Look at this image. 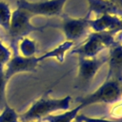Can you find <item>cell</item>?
Listing matches in <instances>:
<instances>
[{
  "mask_svg": "<svg viewBox=\"0 0 122 122\" xmlns=\"http://www.w3.org/2000/svg\"><path fill=\"white\" fill-rule=\"evenodd\" d=\"M108 62V55L102 57H82L78 56V72L77 84L82 88L88 86L99 70Z\"/></svg>",
  "mask_w": 122,
  "mask_h": 122,
  "instance_id": "52a82bcc",
  "label": "cell"
},
{
  "mask_svg": "<svg viewBox=\"0 0 122 122\" xmlns=\"http://www.w3.org/2000/svg\"><path fill=\"white\" fill-rule=\"evenodd\" d=\"M115 33L113 32H94L92 31L88 37L77 47L71 51V54L82 57H96L99 52L115 44Z\"/></svg>",
  "mask_w": 122,
  "mask_h": 122,
  "instance_id": "277c9868",
  "label": "cell"
},
{
  "mask_svg": "<svg viewBox=\"0 0 122 122\" xmlns=\"http://www.w3.org/2000/svg\"><path fill=\"white\" fill-rule=\"evenodd\" d=\"M74 47V43L71 42V41H67L65 40L64 42H62L61 44L57 45L55 48H53L52 50L46 51L45 53H43L42 55L38 56V60L39 61H43L45 59H49V58H54L56 59L59 63H63L64 59H65V55L66 53L71 51L72 48Z\"/></svg>",
  "mask_w": 122,
  "mask_h": 122,
  "instance_id": "7c38bea8",
  "label": "cell"
},
{
  "mask_svg": "<svg viewBox=\"0 0 122 122\" xmlns=\"http://www.w3.org/2000/svg\"><path fill=\"white\" fill-rule=\"evenodd\" d=\"M30 122H40V121H30Z\"/></svg>",
  "mask_w": 122,
  "mask_h": 122,
  "instance_id": "7402d4cb",
  "label": "cell"
},
{
  "mask_svg": "<svg viewBox=\"0 0 122 122\" xmlns=\"http://www.w3.org/2000/svg\"><path fill=\"white\" fill-rule=\"evenodd\" d=\"M8 79L5 76L4 65L0 64V110H3L4 107L8 104L7 96H6V90H7V83Z\"/></svg>",
  "mask_w": 122,
  "mask_h": 122,
  "instance_id": "e0dca14e",
  "label": "cell"
},
{
  "mask_svg": "<svg viewBox=\"0 0 122 122\" xmlns=\"http://www.w3.org/2000/svg\"><path fill=\"white\" fill-rule=\"evenodd\" d=\"M121 46H122V44H121Z\"/></svg>",
  "mask_w": 122,
  "mask_h": 122,
  "instance_id": "603a6c76",
  "label": "cell"
},
{
  "mask_svg": "<svg viewBox=\"0 0 122 122\" xmlns=\"http://www.w3.org/2000/svg\"><path fill=\"white\" fill-rule=\"evenodd\" d=\"M89 26L94 32H113L122 31L120 16L114 14H102L94 19L89 20Z\"/></svg>",
  "mask_w": 122,
  "mask_h": 122,
  "instance_id": "9c48e42d",
  "label": "cell"
},
{
  "mask_svg": "<svg viewBox=\"0 0 122 122\" xmlns=\"http://www.w3.org/2000/svg\"><path fill=\"white\" fill-rule=\"evenodd\" d=\"M73 122H122V119H107L102 117H91L85 114H78Z\"/></svg>",
  "mask_w": 122,
  "mask_h": 122,
  "instance_id": "ac0fdd59",
  "label": "cell"
},
{
  "mask_svg": "<svg viewBox=\"0 0 122 122\" xmlns=\"http://www.w3.org/2000/svg\"><path fill=\"white\" fill-rule=\"evenodd\" d=\"M49 91H47L40 98L34 101L30 107L21 115H19L20 122L41 121L42 118L52 114L54 112L67 111L71 107V96L67 95L63 98L49 97Z\"/></svg>",
  "mask_w": 122,
  "mask_h": 122,
  "instance_id": "7a4b0ae2",
  "label": "cell"
},
{
  "mask_svg": "<svg viewBox=\"0 0 122 122\" xmlns=\"http://www.w3.org/2000/svg\"><path fill=\"white\" fill-rule=\"evenodd\" d=\"M17 49L18 52H20L19 54H21L22 56L32 57L35 56V53L37 51V44L33 39L26 36L18 42Z\"/></svg>",
  "mask_w": 122,
  "mask_h": 122,
  "instance_id": "5bb4252c",
  "label": "cell"
},
{
  "mask_svg": "<svg viewBox=\"0 0 122 122\" xmlns=\"http://www.w3.org/2000/svg\"><path fill=\"white\" fill-rule=\"evenodd\" d=\"M62 22L56 28H60L64 33L65 40L75 43L83 38L90 30V16L86 15L81 18H73L67 14H62Z\"/></svg>",
  "mask_w": 122,
  "mask_h": 122,
  "instance_id": "8992f818",
  "label": "cell"
},
{
  "mask_svg": "<svg viewBox=\"0 0 122 122\" xmlns=\"http://www.w3.org/2000/svg\"><path fill=\"white\" fill-rule=\"evenodd\" d=\"M12 10L10 5L5 1H0V27L3 28L7 32L10 29L11 20Z\"/></svg>",
  "mask_w": 122,
  "mask_h": 122,
  "instance_id": "9a60e30c",
  "label": "cell"
},
{
  "mask_svg": "<svg viewBox=\"0 0 122 122\" xmlns=\"http://www.w3.org/2000/svg\"><path fill=\"white\" fill-rule=\"evenodd\" d=\"M33 15L27 11L26 10L22 8H16L14 10H12L11 13V20H10V29L8 30V35L10 39V46L9 48L10 49L12 54L19 53L17 45L18 42L28 36L30 33L33 31H42L48 27H54L56 28V25H51L47 24L44 26H34L30 22V18Z\"/></svg>",
  "mask_w": 122,
  "mask_h": 122,
  "instance_id": "6da1fadb",
  "label": "cell"
},
{
  "mask_svg": "<svg viewBox=\"0 0 122 122\" xmlns=\"http://www.w3.org/2000/svg\"><path fill=\"white\" fill-rule=\"evenodd\" d=\"M88 2V13L87 15L95 13L96 15L102 14H114L117 16L122 15V7L116 5L108 0H87Z\"/></svg>",
  "mask_w": 122,
  "mask_h": 122,
  "instance_id": "8fae6325",
  "label": "cell"
},
{
  "mask_svg": "<svg viewBox=\"0 0 122 122\" xmlns=\"http://www.w3.org/2000/svg\"><path fill=\"white\" fill-rule=\"evenodd\" d=\"M11 55H12V52L8 46H6L0 39V64L5 66L6 63L10 59Z\"/></svg>",
  "mask_w": 122,
  "mask_h": 122,
  "instance_id": "d6986e66",
  "label": "cell"
},
{
  "mask_svg": "<svg viewBox=\"0 0 122 122\" xmlns=\"http://www.w3.org/2000/svg\"><path fill=\"white\" fill-rule=\"evenodd\" d=\"M83 109V107L78 104L76 107L64 111V112L59 114H50L41 119L43 122H73L75 117L79 114V112Z\"/></svg>",
  "mask_w": 122,
  "mask_h": 122,
  "instance_id": "4fadbf2b",
  "label": "cell"
},
{
  "mask_svg": "<svg viewBox=\"0 0 122 122\" xmlns=\"http://www.w3.org/2000/svg\"><path fill=\"white\" fill-rule=\"evenodd\" d=\"M120 22H121V29H122V15L120 16Z\"/></svg>",
  "mask_w": 122,
  "mask_h": 122,
  "instance_id": "44dd1931",
  "label": "cell"
},
{
  "mask_svg": "<svg viewBox=\"0 0 122 122\" xmlns=\"http://www.w3.org/2000/svg\"><path fill=\"white\" fill-rule=\"evenodd\" d=\"M0 122H20L19 114L12 107L7 104L0 113Z\"/></svg>",
  "mask_w": 122,
  "mask_h": 122,
  "instance_id": "2e32d148",
  "label": "cell"
},
{
  "mask_svg": "<svg viewBox=\"0 0 122 122\" xmlns=\"http://www.w3.org/2000/svg\"><path fill=\"white\" fill-rule=\"evenodd\" d=\"M108 1H111V2H112V3H115L116 5L122 7V0H108Z\"/></svg>",
  "mask_w": 122,
  "mask_h": 122,
  "instance_id": "ffe728a7",
  "label": "cell"
},
{
  "mask_svg": "<svg viewBox=\"0 0 122 122\" xmlns=\"http://www.w3.org/2000/svg\"><path fill=\"white\" fill-rule=\"evenodd\" d=\"M68 0H43L30 2L27 0H17L16 5L31 13L32 15L43 16H61L63 8Z\"/></svg>",
  "mask_w": 122,
  "mask_h": 122,
  "instance_id": "5b68a950",
  "label": "cell"
},
{
  "mask_svg": "<svg viewBox=\"0 0 122 122\" xmlns=\"http://www.w3.org/2000/svg\"><path fill=\"white\" fill-rule=\"evenodd\" d=\"M109 71L107 78L116 80L122 84V46L115 43L110 48V53L108 54Z\"/></svg>",
  "mask_w": 122,
  "mask_h": 122,
  "instance_id": "30bf717a",
  "label": "cell"
},
{
  "mask_svg": "<svg viewBox=\"0 0 122 122\" xmlns=\"http://www.w3.org/2000/svg\"><path fill=\"white\" fill-rule=\"evenodd\" d=\"M38 56L25 57L19 53L12 54L10 59L4 66L5 76L10 80L13 75L21 72H33L39 64Z\"/></svg>",
  "mask_w": 122,
  "mask_h": 122,
  "instance_id": "ba28073f",
  "label": "cell"
},
{
  "mask_svg": "<svg viewBox=\"0 0 122 122\" xmlns=\"http://www.w3.org/2000/svg\"><path fill=\"white\" fill-rule=\"evenodd\" d=\"M122 84L116 80L106 78V80L94 92L78 98L79 104L85 108L90 105L104 103L112 104L120 100L122 96Z\"/></svg>",
  "mask_w": 122,
  "mask_h": 122,
  "instance_id": "3957f363",
  "label": "cell"
}]
</instances>
